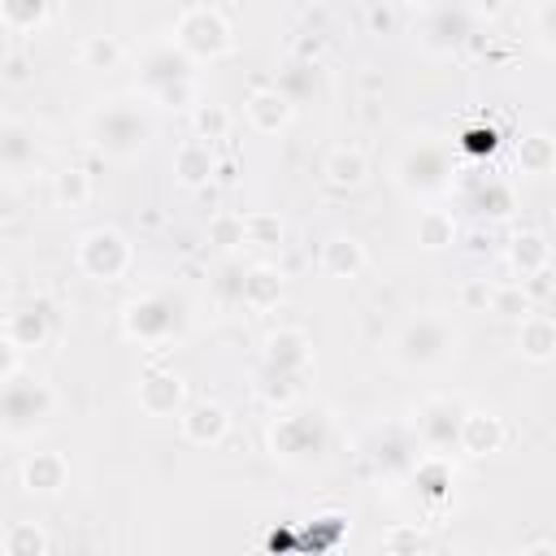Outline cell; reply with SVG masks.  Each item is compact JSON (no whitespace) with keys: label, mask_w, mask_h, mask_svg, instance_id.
Segmentation results:
<instances>
[{"label":"cell","mask_w":556,"mask_h":556,"mask_svg":"<svg viewBox=\"0 0 556 556\" xmlns=\"http://www.w3.org/2000/svg\"><path fill=\"white\" fill-rule=\"evenodd\" d=\"M91 139H96L100 152L126 161V156H135V152L148 148V139H152V117H148L135 100H109V104L96 109V117H91Z\"/></svg>","instance_id":"6da1fadb"},{"label":"cell","mask_w":556,"mask_h":556,"mask_svg":"<svg viewBox=\"0 0 556 556\" xmlns=\"http://www.w3.org/2000/svg\"><path fill=\"white\" fill-rule=\"evenodd\" d=\"M174 43L191 61H217L230 52L235 35H230V22L213 4H191V9H182L178 26H174Z\"/></svg>","instance_id":"7a4b0ae2"},{"label":"cell","mask_w":556,"mask_h":556,"mask_svg":"<svg viewBox=\"0 0 556 556\" xmlns=\"http://www.w3.org/2000/svg\"><path fill=\"white\" fill-rule=\"evenodd\" d=\"M143 91H152L161 104H187L191 100V56L178 43H156L143 56V74H139Z\"/></svg>","instance_id":"3957f363"},{"label":"cell","mask_w":556,"mask_h":556,"mask_svg":"<svg viewBox=\"0 0 556 556\" xmlns=\"http://www.w3.org/2000/svg\"><path fill=\"white\" fill-rule=\"evenodd\" d=\"M56 408V395L43 378H9L4 382V430L9 434H26L35 426H43Z\"/></svg>","instance_id":"277c9868"},{"label":"cell","mask_w":556,"mask_h":556,"mask_svg":"<svg viewBox=\"0 0 556 556\" xmlns=\"http://www.w3.org/2000/svg\"><path fill=\"white\" fill-rule=\"evenodd\" d=\"M78 269L87 274V278H100V282H113V278H122L126 269H130V243L122 239V230H113V226H96V230H87L83 239H78Z\"/></svg>","instance_id":"5b68a950"},{"label":"cell","mask_w":556,"mask_h":556,"mask_svg":"<svg viewBox=\"0 0 556 556\" xmlns=\"http://www.w3.org/2000/svg\"><path fill=\"white\" fill-rule=\"evenodd\" d=\"M452 343H456L452 326H447L443 317L421 313V317L404 321V330H400V339H395V352H400L404 365H434V361H443V356L452 352Z\"/></svg>","instance_id":"8992f818"},{"label":"cell","mask_w":556,"mask_h":556,"mask_svg":"<svg viewBox=\"0 0 556 556\" xmlns=\"http://www.w3.org/2000/svg\"><path fill=\"white\" fill-rule=\"evenodd\" d=\"M400 182L408 191H439L447 182V152L439 143H430V139L404 148V156H400Z\"/></svg>","instance_id":"52a82bcc"},{"label":"cell","mask_w":556,"mask_h":556,"mask_svg":"<svg viewBox=\"0 0 556 556\" xmlns=\"http://www.w3.org/2000/svg\"><path fill=\"white\" fill-rule=\"evenodd\" d=\"M308 365H313V352H308V339L300 330H274L265 339V378L300 382Z\"/></svg>","instance_id":"ba28073f"},{"label":"cell","mask_w":556,"mask_h":556,"mask_svg":"<svg viewBox=\"0 0 556 556\" xmlns=\"http://www.w3.org/2000/svg\"><path fill=\"white\" fill-rule=\"evenodd\" d=\"M321 443H326V426L317 417H282L269 434V447L282 460H295V456H308V452L317 456Z\"/></svg>","instance_id":"9c48e42d"},{"label":"cell","mask_w":556,"mask_h":556,"mask_svg":"<svg viewBox=\"0 0 556 556\" xmlns=\"http://www.w3.org/2000/svg\"><path fill=\"white\" fill-rule=\"evenodd\" d=\"M178 430H182L187 443H195V447H213V443L226 439V430H230V413H226L222 404H213V400H200V404H187V408L178 413Z\"/></svg>","instance_id":"30bf717a"},{"label":"cell","mask_w":556,"mask_h":556,"mask_svg":"<svg viewBox=\"0 0 556 556\" xmlns=\"http://www.w3.org/2000/svg\"><path fill=\"white\" fill-rule=\"evenodd\" d=\"M174 330V304L165 295H143L126 308V334L130 339H143V343H156Z\"/></svg>","instance_id":"8fae6325"},{"label":"cell","mask_w":556,"mask_h":556,"mask_svg":"<svg viewBox=\"0 0 556 556\" xmlns=\"http://www.w3.org/2000/svg\"><path fill=\"white\" fill-rule=\"evenodd\" d=\"M182 400H187V382L178 374H161V369L143 374V382H139V408L148 417H174V413H182Z\"/></svg>","instance_id":"7c38bea8"},{"label":"cell","mask_w":556,"mask_h":556,"mask_svg":"<svg viewBox=\"0 0 556 556\" xmlns=\"http://www.w3.org/2000/svg\"><path fill=\"white\" fill-rule=\"evenodd\" d=\"M243 113H248L252 130H261V135H278V130L291 122V96L278 91V87H256V91L248 96Z\"/></svg>","instance_id":"4fadbf2b"},{"label":"cell","mask_w":556,"mask_h":556,"mask_svg":"<svg viewBox=\"0 0 556 556\" xmlns=\"http://www.w3.org/2000/svg\"><path fill=\"white\" fill-rule=\"evenodd\" d=\"M460 452L469 456H491L504 447V421L495 413H465L460 417Z\"/></svg>","instance_id":"5bb4252c"},{"label":"cell","mask_w":556,"mask_h":556,"mask_svg":"<svg viewBox=\"0 0 556 556\" xmlns=\"http://www.w3.org/2000/svg\"><path fill=\"white\" fill-rule=\"evenodd\" d=\"M65 478H70V465L61 452H35L22 465V486L30 495H56L65 486Z\"/></svg>","instance_id":"9a60e30c"},{"label":"cell","mask_w":556,"mask_h":556,"mask_svg":"<svg viewBox=\"0 0 556 556\" xmlns=\"http://www.w3.org/2000/svg\"><path fill=\"white\" fill-rule=\"evenodd\" d=\"M174 174L182 187H204L213 174H217V156H213V143L208 139H187L178 152H174Z\"/></svg>","instance_id":"2e32d148"},{"label":"cell","mask_w":556,"mask_h":556,"mask_svg":"<svg viewBox=\"0 0 556 556\" xmlns=\"http://www.w3.org/2000/svg\"><path fill=\"white\" fill-rule=\"evenodd\" d=\"M552 265V243L539 235V230H517L513 243H508V269L517 278H534Z\"/></svg>","instance_id":"e0dca14e"},{"label":"cell","mask_w":556,"mask_h":556,"mask_svg":"<svg viewBox=\"0 0 556 556\" xmlns=\"http://www.w3.org/2000/svg\"><path fill=\"white\" fill-rule=\"evenodd\" d=\"M48 334H52V308H48V300H35L30 308H17V313L9 317V339H13L22 352L43 348Z\"/></svg>","instance_id":"ac0fdd59"},{"label":"cell","mask_w":556,"mask_h":556,"mask_svg":"<svg viewBox=\"0 0 556 556\" xmlns=\"http://www.w3.org/2000/svg\"><path fill=\"white\" fill-rule=\"evenodd\" d=\"M517 352L526 361H552L556 356V321L547 313H526L517 326Z\"/></svg>","instance_id":"d6986e66"},{"label":"cell","mask_w":556,"mask_h":556,"mask_svg":"<svg viewBox=\"0 0 556 556\" xmlns=\"http://www.w3.org/2000/svg\"><path fill=\"white\" fill-rule=\"evenodd\" d=\"M365 248H361V239H352V235H330L326 243H321V269L330 274V278H356L361 269H365Z\"/></svg>","instance_id":"ffe728a7"},{"label":"cell","mask_w":556,"mask_h":556,"mask_svg":"<svg viewBox=\"0 0 556 556\" xmlns=\"http://www.w3.org/2000/svg\"><path fill=\"white\" fill-rule=\"evenodd\" d=\"M365 174H369V165H365V156L356 148H334L326 156V165H321V178L334 191H356L365 182Z\"/></svg>","instance_id":"44dd1931"},{"label":"cell","mask_w":556,"mask_h":556,"mask_svg":"<svg viewBox=\"0 0 556 556\" xmlns=\"http://www.w3.org/2000/svg\"><path fill=\"white\" fill-rule=\"evenodd\" d=\"M239 300H243L248 308H256V313L274 308V304L282 300V274H278V269H269V265H252V269L243 274Z\"/></svg>","instance_id":"7402d4cb"},{"label":"cell","mask_w":556,"mask_h":556,"mask_svg":"<svg viewBox=\"0 0 556 556\" xmlns=\"http://www.w3.org/2000/svg\"><path fill=\"white\" fill-rule=\"evenodd\" d=\"M517 165H521V174H534V178L552 174L556 169V139L552 135H526L517 143Z\"/></svg>","instance_id":"603a6c76"},{"label":"cell","mask_w":556,"mask_h":556,"mask_svg":"<svg viewBox=\"0 0 556 556\" xmlns=\"http://www.w3.org/2000/svg\"><path fill=\"white\" fill-rule=\"evenodd\" d=\"M460 417H465V413H456L452 404L434 400V404L421 413V434H426L434 447H447L452 439H460Z\"/></svg>","instance_id":"cb8c5ba5"},{"label":"cell","mask_w":556,"mask_h":556,"mask_svg":"<svg viewBox=\"0 0 556 556\" xmlns=\"http://www.w3.org/2000/svg\"><path fill=\"white\" fill-rule=\"evenodd\" d=\"M452 239H456L452 213H443V208H421V213H417V243H421L426 252L452 248Z\"/></svg>","instance_id":"d4e9b609"},{"label":"cell","mask_w":556,"mask_h":556,"mask_svg":"<svg viewBox=\"0 0 556 556\" xmlns=\"http://www.w3.org/2000/svg\"><path fill=\"white\" fill-rule=\"evenodd\" d=\"M0 547H4V556H48L52 543L35 521H13L0 539Z\"/></svg>","instance_id":"484cf974"},{"label":"cell","mask_w":556,"mask_h":556,"mask_svg":"<svg viewBox=\"0 0 556 556\" xmlns=\"http://www.w3.org/2000/svg\"><path fill=\"white\" fill-rule=\"evenodd\" d=\"M52 195L61 208H83L91 200V174L78 169V165H65L56 178H52Z\"/></svg>","instance_id":"4316f807"},{"label":"cell","mask_w":556,"mask_h":556,"mask_svg":"<svg viewBox=\"0 0 556 556\" xmlns=\"http://www.w3.org/2000/svg\"><path fill=\"white\" fill-rule=\"evenodd\" d=\"M78 65L83 70H117L122 65V43L113 35H87L78 48Z\"/></svg>","instance_id":"83f0119b"},{"label":"cell","mask_w":556,"mask_h":556,"mask_svg":"<svg viewBox=\"0 0 556 556\" xmlns=\"http://www.w3.org/2000/svg\"><path fill=\"white\" fill-rule=\"evenodd\" d=\"M191 130H195V139L217 143V139L230 135V113H226L222 104H195V109H191Z\"/></svg>","instance_id":"f1b7e54d"},{"label":"cell","mask_w":556,"mask_h":556,"mask_svg":"<svg viewBox=\"0 0 556 556\" xmlns=\"http://www.w3.org/2000/svg\"><path fill=\"white\" fill-rule=\"evenodd\" d=\"M0 13L9 30H35L48 17V0H0Z\"/></svg>","instance_id":"f546056e"},{"label":"cell","mask_w":556,"mask_h":556,"mask_svg":"<svg viewBox=\"0 0 556 556\" xmlns=\"http://www.w3.org/2000/svg\"><path fill=\"white\" fill-rule=\"evenodd\" d=\"M0 156H4V169H22V161L30 156L35 161V143H30V135L22 130V126H4V139H0Z\"/></svg>","instance_id":"4dcf8cb0"},{"label":"cell","mask_w":556,"mask_h":556,"mask_svg":"<svg viewBox=\"0 0 556 556\" xmlns=\"http://www.w3.org/2000/svg\"><path fill=\"white\" fill-rule=\"evenodd\" d=\"M208 239H213L217 248H239V243H248V222H243V213H222V217H213Z\"/></svg>","instance_id":"1f68e13d"},{"label":"cell","mask_w":556,"mask_h":556,"mask_svg":"<svg viewBox=\"0 0 556 556\" xmlns=\"http://www.w3.org/2000/svg\"><path fill=\"white\" fill-rule=\"evenodd\" d=\"M243 222H248V243H256V248H278L282 243V222L274 213H248Z\"/></svg>","instance_id":"d6a6232c"},{"label":"cell","mask_w":556,"mask_h":556,"mask_svg":"<svg viewBox=\"0 0 556 556\" xmlns=\"http://www.w3.org/2000/svg\"><path fill=\"white\" fill-rule=\"evenodd\" d=\"M491 313H500V317H526L530 313V295L521 291V287H504V291H495L491 295Z\"/></svg>","instance_id":"836d02e7"},{"label":"cell","mask_w":556,"mask_h":556,"mask_svg":"<svg viewBox=\"0 0 556 556\" xmlns=\"http://www.w3.org/2000/svg\"><path fill=\"white\" fill-rule=\"evenodd\" d=\"M382 547H387V552H421V547H426V539H421L417 530H408V526H395V530H387Z\"/></svg>","instance_id":"e575fe53"},{"label":"cell","mask_w":556,"mask_h":556,"mask_svg":"<svg viewBox=\"0 0 556 556\" xmlns=\"http://www.w3.org/2000/svg\"><path fill=\"white\" fill-rule=\"evenodd\" d=\"M491 295H495V291H491L482 278H469L465 291H460V304H465V308H491Z\"/></svg>","instance_id":"d590c367"},{"label":"cell","mask_w":556,"mask_h":556,"mask_svg":"<svg viewBox=\"0 0 556 556\" xmlns=\"http://www.w3.org/2000/svg\"><path fill=\"white\" fill-rule=\"evenodd\" d=\"M4 83H13V87L26 83V56L22 52H9L4 56Z\"/></svg>","instance_id":"8d00e7d4"},{"label":"cell","mask_w":556,"mask_h":556,"mask_svg":"<svg viewBox=\"0 0 556 556\" xmlns=\"http://www.w3.org/2000/svg\"><path fill=\"white\" fill-rule=\"evenodd\" d=\"M539 30L556 43V0H543V9H539Z\"/></svg>","instance_id":"74e56055"},{"label":"cell","mask_w":556,"mask_h":556,"mask_svg":"<svg viewBox=\"0 0 556 556\" xmlns=\"http://www.w3.org/2000/svg\"><path fill=\"white\" fill-rule=\"evenodd\" d=\"M391 4H395V9H421L426 0H391Z\"/></svg>","instance_id":"f35d334b"}]
</instances>
